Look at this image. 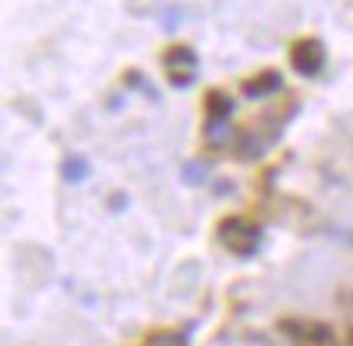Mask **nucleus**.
Segmentation results:
<instances>
[{"label":"nucleus","mask_w":353,"mask_h":346,"mask_svg":"<svg viewBox=\"0 0 353 346\" xmlns=\"http://www.w3.org/2000/svg\"><path fill=\"white\" fill-rule=\"evenodd\" d=\"M216 239L226 248L229 255L236 258H252L262 248V226L252 216L242 213H229L216 222Z\"/></svg>","instance_id":"obj_2"},{"label":"nucleus","mask_w":353,"mask_h":346,"mask_svg":"<svg viewBox=\"0 0 353 346\" xmlns=\"http://www.w3.org/2000/svg\"><path fill=\"white\" fill-rule=\"evenodd\" d=\"M294 111H298V95L288 91L281 102L265 105L259 115L249 118L232 138V151L239 154V160H255L262 151H268L281 138V131L294 118Z\"/></svg>","instance_id":"obj_1"},{"label":"nucleus","mask_w":353,"mask_h":346,"mask_svg":"<svg viewBox=\"0 0 353 346\" xmlns=\"http://www.w3.org/2000/svg\"><path fill=\"white\" fill-rule=\"evenodd\" d=\"M134 346H187V336L174 327H161V330H151L148 336H141Z\"/></svg>","instance_id":"obj_8"},{"label":"nucleus","mask_w":353,"mask_h":346,"mask_svg":"<svg viewBox=\"0 0 353 346\" xmlns=\"http://www.w3.org/2000/svg\"><path fill=\"white\" fill-rule=\"evenodd\" d=\"M288 63L301 78H317L327 65V50L317 36H298L288 46Z\"/></svg>","instance_id":"obj_5"},{"label":"nucleus","mask_w":353,"mask_h":346,"mask_svg":"<svg viewBox=\"0 0 353 346\" xmlns=\"http://www.w3.org/2000/svg\"><path fill=\"white\" fill-rule=\"evenodd\" d=\"M161 69H164L167 85L174 89H187L200 72V56L190 43H167L161 50Z\"/></svg>","instance_id":"obj_4"},{"label":"nucleus","mask_w":353,"mask_h":346,"mask_svg":"<svg viewBox=\"0 0 353 346\" xmlns=\"http://www.w3.org/2000/svg\"><path fill=\"white\" fill-rule=\"evenodd\" d=\"M232 118V95L219 85H210L203 91V128L206 134H219Z\"/></svg>","instance_id":"obj_6"},{"label":"nucleus","mask_w":353,"mask_h":346,"mask_svg":"<svg viewBox=\"0 0 353 346\" xmlns=\"http://www.w3.org/2000/svg\"><path fill=\"white\" fill-rule=\"evenodd\" d=\"M63 177L69 180V183H82V180L88 177V164L82 160V157H65V164H63Z\"/></svg>","instance_id":"obj_9"},{"label":"nucleus","mask_w":353,"mask_h":346,"mask_svg":"<svg viewBox=\"0 0 353 346\" xmlns=\"http://www.w3.org/2000/svg\"><path fill=\"white\" fill-rule=\"evenodd\" d=\"M278 334L285 336L291 346H341L337 343V334L334 327L324 321H314V317H298V314H288L275 323Z\"/></svg>","instance_id":"obj_3"},{"label":"nucleus","mask_w":353,"mask_h":346,"mask_svg":"<svg viewBox=\"0 0 353 346\" xmlns=\"http://www.w3.org/2000/svg\"><path fill=\"white\" fill-rule=\"evenodd\" d=\"M242 95L245 98H268V95H275V91H281V72L278 69H259V72H252V76L242 78Z\"/></svg>","instance_id":"obj_7"}]
</instances>
